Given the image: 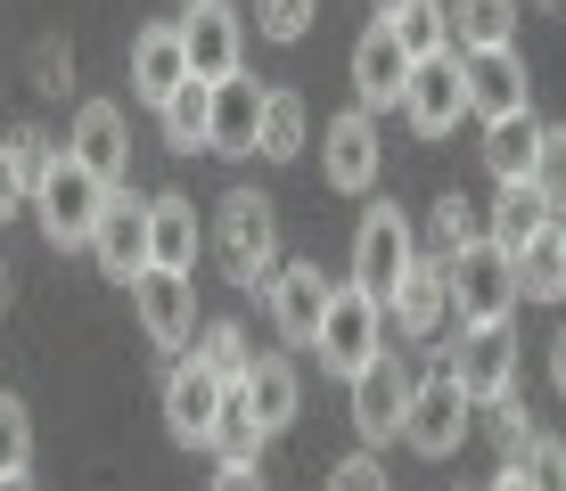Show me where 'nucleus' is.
Returning <instances> with one entry per match:
<instances>
[{
	"label": "nucleus",
	"instance_id": "obj_31",
	"mask_svg": "<svg viewBox=\"0 0 566 491\" xmlns=\"http://www.w3.org/2000/svg\"><path fill=\"white\" fill-rule=\"evenodd\" d=\"M189 344H198V361H206L222 385H239V377H247V361H255V344H247V328H239V320H206Z\"/></svg>",
	"mask_w": 566,
	"mask_h": 491
},
{
	"label": "nucleus",
	"instance_id": "obj_5",
	"mask_svg": "<svg viewBox=\"0 0 566 491\" xmlns=\"http://www.w3.org/2000/svg\"><path fill=\"white\" fill-rule=\"evenodd\" d=\"M419 263V238H411V213L395 205V196H378V205L361 213V230H354V287L361 295H395V279Z\"/></svg>",
	"mask_w": 566,
	"mask_h": 491
},
{
	"label": "nucleus",
	"instance_id": "obj_9",
	"mask_svg": "<svg viewBox=\"0 0 566 491\" xmlns=\"http://www.w3.org/2000/svg\"><path fill=\"white\" fill-rule=\"evenodd\" d=\"M132 311H140V328H148L156 352H189V337H198V295H189V270L148 263L140 279H132Z\"/></svg>",
	"mask_w": 566,
	"mask_h": 491
},
{
	"label": "nucleus",
	"instance_id": "obj_21",
	"mask_svg": "<svg viewBox=\"0 0 566 491\" xmlns=\"http://www.w3.org/2000/svg\"><path fill=\"white\" fill-rule=\"evenodd\" d=\"M255 124H263V83L239 66V74L213 83V131H206V148L213 156H255Z\"/></svg>",
	"mask_w": 566,
	"mask_h": 491
},
{
	"label": "nucleus",
	"instance_id": "obj_8",
	"mask_svg": "<svg viewBox=\"0 0 566 491\" xmlns=\"http://www.w3.org/2000/svg\"><path fill=\"white\" fill-rule=\"evenodd\" d=\"M345 385H354V435H361L369 450H386V442L402 435V409H411V369H402L395 344H386L378 361H361Z\"/></svg>",
	"mask_w": 566,
	"mask_h": 491
},
{
	"label": "nucleus",
	"instance_id": "obj_46",
	"mask_svg": "<svg viewBox=\"0 0 566 491\" xmlns=\"http://www.w3.org/2000/svg\"><path fill=\"white\" fill-rule=\"evenodd\" d=\"M0 491H33V476H25V467H17V476H0Z\"/></svg>",
	"mask_w": 566,
	"mask_h": 491
},
{
	"label": "nucleus",
	"instance_id": "obj_49",
	"mask_svg": "<svg viewBox=\"0 0 566 491\" xmlns=\"http://www.w3.org/2000/svg\"><path fill=\"white\" fill-rule=\"evenodd\" d=\"M558 238H566V213H558Z\"/></svg>",
	"mask_w": 566,
	"mask_h": 491
},
{
	"label": "nucleus",
	"instance_id": "obj_17",
	"mask_svg": "<svg viewBox=\"0 0 566 491\" xmlns=\"http://www.w3.org/2000/svg\"><path fill=\"white\" fill-rule=\"evenodd\" d=\"M321 311H328V270L321 263H280L271 270V320H280L287 344L321 337Z\"/></svg>",
	"mask_w": 566,
	"mask_h": 491
},
{
	"label": "nucleus",
	"instance_id": "obj_19",
	"mask_svg": "<svg viewBox=\"0 0 566 491\" xmlns=\"http://www.w3.org/2000/svg\"><path fill=\"white\" fill-rule=\"evenodd\" d=\"M411 66L419 57L395 42L386 25H369L361 42H354V90H361V107L369 115H386V107H402V83H411Z\"/></svg>",
	"mask_w": 566,
	"mask_h": 491
},
{
	"label": "nucleus",
	"instance_id": "obj_12",
	"mask_svg": "<svg viewBox=\"0 0 566 491\" xmlns=\"http://www.w3.org/2000/svg\"><path fill=\"white\" fill-rule=\"evenodd\" d=\"M378 115L369 107H345V115H328V140H321V172H328V189H345V196H369L378 189Z\"/></svg>",
	"mask_w": 566,
	"mask_h": 491
},
{
	"label": "nucleus",
	"instance_id": "obj_42",
	"mask_svg": "<svg viewBox=\"0 0 566 491\" xmlns=\"http://www.w3.org/2000/svg\"><path fill=\"white\" fill-rule=\"evenodd\" d=\"M0 140H9V156H17V164H25L33 172V181H42V172H50V131H33V124H17V131H0Z\"/></svg>",
	"mask_w": 566,
	"mask_h": 491
},
{
	"label": "nucleus",
	"instance_id": "obj_44",
	"mask_svg": "<svg viewBox=\"0 0 566 491\" xmlns=\"http://www.w3.org/2000/svg\"><path fill=\"white\" fill-rule=\"evenodd\" d=\"M484 491H534V483H525V467H517V459H501V476L484 483Z\"/></svg>",
	"mask_w": 566,
	"mask_h": 491
},
{
	"label": "nucleus",
	"instance_id": "obj_13",
	"mask_svg": "<svg viewBox=\"0 0 566 491\" xmlns=\"http://www.w3.org/2000/svg\"><path fill=\"white\" fill-rule=\"evenodd\" d=\"M91 254H99V270L107 279H140L148 270V196H132L124 181L107 189V205H99V230H91Z\"/></svg>",
	"mask_w": 566,
	"mask_h": 491
},
{
	"label": "nucleus",
	"instance_id": "obj_48",
	"mask_svg": "<svg viewBox=\"0 0 566 491\" xmlns=\"http://www.w3.org/2000/svg\"><path fill=\"white\" fill-rule=\"evenodd\" d=\"M369 9H378V17H395V9H402V0H369Z\"/></svg>",
	"mask_w": 566,
	"mask_h": 491
},
{
	"label": "nucleus",
	"instance_id": "obj_41",
	"mask_svg": "<svg viewBox=\"0 0 566 491\" xmlns=\"http://www.w3.org/2000/svg\"><path fill=\"white\" fill-rule=\"evenodd\" d=\"M25 205H33V172L9 156V140H0V222H9V213H25Z\"/></svg>",
	"mask_w": 566,
	"mask_h": 491
},
{
	"label": "nucleus",
	"instance_id": "obj_38",
	"mask_svg": "<svg viewBox=\"0 0 566 491\" xmlns=\"http://www.w3.org/2000/svg\"><path fill=\"white\" fill-rule=\"evenodd\" d=\"M255 25H263V42H304L312 0H255Z\"/></svg>",
	"mask_w": 566,
	"mask_h": 491
},
{
	"label": "nucleus",
	"instance_id": "obj_43",
	"mask_svg": "<svg viewBox=\"0 0 566 491\" xmlns=\"http://www.w3.org/2000/svg\"><path fill=\"white\" fill-rule=\"evenodd\" d=\"M206 491H263V476H255V459H222V476Z\"/></svg>",
	"mask_w": 566,
	"mask_h": 491
},
{
	"label": "nucleus",
	"instance_id": "obj_45",
	"mask_svg": "<svg viewBox=\"0 0 566 491\" xmlns=\"http://www.w3.org/2000/svg\"><path fill=\"white\" fill-rule=\"evenodd\" d=\"M551 385H558V402H566V328L551 337Z\"/></svg>",
	"mask_w": 566,
	"mask_h": 491
},
{
	"label": "nucleus",
	"instance_id": "obj_7",
	"mask_svg": "<svg viewBox=\"0 0 566 491\" xmlns=\"http://www.w3.org/2000/svg\"><path fill=\"white\" fill-rule=\"evenodd\" d=\"M386 328H395L402 344H436L443 328H452V279H443V254H419V263L395 279V295H386Z\"/></svg>",
	"mask_w": 566,
	"mask_h": 491
},
{
	"label": "nucleus",
	"instance_id": "obj_16",
	"mask_svg": "<svg viewBox=\"0 0 566 491\" xmlns=\"http://www.w3.org/2000/svg\"><path fill=\"white\" fill-rule=\"evenodd\" d=\"M460 83H468V115H517V107H534L525 98V57L517 42H493V50H460Z\"/></svg>",
	"mask_w": 566,
	"mask_h": 491
},
{
	"label": "nucleus",
	"instance_id": "obj_30",
	"mask_svg": "<svg viewBox=\"0 0 566 491\" xmlns=\"http://www.w3.org/2000/svg\"><path fill=\"white\" fill-rule=\"evenodd\" d=\"M378 25L395 33L411 57H443L452 50V9H443V0H402L395 17H378Z\"/></svg>",
	"mask_w": 566,
	"mask_h": 491
},
{
	"label": "nucleus",
	"instance_id": "obj_20",
	"mask_svg": "<svg viewBox=\"0 0 566 491\" xmlns=\"http://www.w3.org/2000/svg\"><path fill=\"white\" fill-rule=\"evenodd\" d=\"M247 409H255V426H263V442L271 435H287V426H296V402H304V377H296V361H287V352H255V361H247Z\"/></svg>",
	"mask_w": 566,
	"mask_h": 491
},
{
	"label": "nucleus",
	"instance_id": "obj_14",
	"mask_svg": "<svg viewBox=\"0 0 566 491\" xmlns=\"http://www.w3.org/2000/svg\"><path fill=\"white\" fill-rule=\"evenodd\" d=\"M402 115H411V131L419 140H443V131L468 115V83H460V50H443V57H419L411 66V83H402Z\"/></svg>",
	"mask_w": 566,
	"mask_h": 491
},
{
	"label": "nucleus",
	"instance_id": "obj_22",
	"mask_svg": "<svg viewBox=\"0 0 566 491\" xmlns=\"http://www.w3.org/2000/svg\"><path fill=\"white\" fill-rule=\"evenodd\" d=\"M189 83V50H181V25H148L140 42H132V90L148 98V107H165L172 90Z\"/></svg>",
	"mask_w": 566,
	"mask_h": 491
},
{
	"label": "nucleus",
	"instance_id": "obj_1",
	"mask_svg": "<svg viewBox=\"0 0 566 491\" xmlns=\"http://www.w3.org/2000/svg\"><path fill=\"white\" fill-rule=\"evenodd\" d=\"M213 254L247 295H271V270H280V205L263 189H230L213 205Z\"/></svg>",
	"mask_w": 566,
	"mask_h": 491
},
{
	"label": "nucleus",
	"instance_id": "obj_26",
	"mask_svg": "<svg viewBox=\"0 0 566 491\" xmlns=\"http://www.w3.org/2000/svg\"><path fill=\"white\" fill-rule=\"evenodd\" d=\"M534 148H542L534 107L493 115V124H484V172H493V181H525V172H534Z\"/></svg>",
	"mask_w": 566,
	"mask_h": 491
},
{
	"label": "nucleus",
	"instance_id": "obj_15",
	"mask_svg": "<svg viewBox=\"0 0 566 491\" xmlns=\"http://www.w3.org/2000/svg\"><path fill=\"white\" fill-rule=\"evenodd\" d=\"M181 50H189V74H198V83H222V74H239V50H247L239 9H230V0H189Z\"/></svg>",
	"mask_w": 566,
	"mask_h": 491
},
{
	"label": "nucleus",
	"instance_id": "obj_2",
	"mask_svg": "<svg viewBox=\"0 0 566 491\" xmlns=\"http://www.w3.org/2000/svg\"><path fill=\"white\" fill-rule=\"evenodd\" d=\"M99 205H107V181L83 164V156H50V172L33 181V213H42V238L66 254V246H91V230H99Z\"/></svg>",
	"mask_w": 566,
	"mask_h": 491
},
{
	"label": "nucleus",
	"instance_id": "obj_34",
	"mask_svg": "<svg viewBox=\"0 0 566 491\" xmlns=\"http://www.w3.org/2000/svg\"><path fill=\"white\" fill-rule=\"evenodd\" d=\"M525 181L542 189V205H551V213H566V131L542 124V148H534V172H525Z\"/></svg>",
	"mask_w": 566,
	"mask_h": 491
},
{
	"label": "nucleus",
	"instance_id": "obj_11",
	"mask_svg": "<svg viewBox=\"0 0 566 491\" xmlns=\"http://www.w3.org/2000/svg\"><path fill=\"white\" fill-rule=\"evenodd\" d=\"M213 418H222V377H213L198 352H172V377H165V426H172V442L206 450L213 442Z\"/></svg>",
	"mask_w": 566,
	"mask_h": 491
},
{
	"label": "nucleus",
	"instance_id": "obj_33",
	"mask_svg": "<svg viewBox=\"0 0 566 491\" xmlns=\"http://www.w3.org/2000/svg\"><path fill=\"white\" fill-rule=\"evenodd\" d=\"M476 238H484V213L468 205L460 189H452V196H436V254H443V263H452L460 246H476Z\"/></svg>",
	"mask_w": 566,
	"mask_h": 491
},
{
	"label": "nucleus",
	"instance_id": "obj_35",
	"mask_svg": "<svg viewBox=\"0 0 566 491\" xmlns=\"http://www.w3.org/2000/svg\"><path fill=\"white\" fill-rule=\"evenodd\" d=\"M25 459H33V409L17 393H0V476H17Z\"/></svg>",
	"mask_w": 566,
	"mask_h": 491
},
{
	"label": "nucleus",
	"instance_id": "obj_40",
	"mask_svg": "<svg viewBox=\"0 0 566 491\" xmlns=\"http://www.w3.org/2000/svg\"><path fill=\"white\" fill-rule=\"evenodd\" d=\"M66 83H74V50L66 42H42V50H33V90L66 98Z\"/></svg>",
	"mask_w": 566,
	"mask_h": 491
},
{
	"label": "nucleus",
	"instance_id": "obj_24",
	"mask_svg": "<svg viewBox=\"0 0 566 491\" xmlns=\"http://www.w3.org/2000/svg\"><path fill=\"white\" fill-rule=\"evenodd\" d=\"M510 270H517V303H558V295H566V238H558V213H551V230H534V238L510 254Z\"/></svg>",
	"mask_w": 566,
	"mask_h": 491
},
{
	"label": "nucleus",
	"instance_id": "obj_18",
	"mask_svg": "<svg viewBox=\"0 0 566 491\" xmlns=\"http://www.w3.org/2000/svg\"><path fill=\"white\" fill-rule=\"evenodd\" d=\"M66 148L115 189V181L132 172V124H124V107H115V98H83V115H74V140H66Z\"/></svg>",
	"mask_w": 566,
	"mask_h": 491
},
{
	"label": "nucleus",
	"instance_id": "obj_39",
	"mask_svg": "<svg viewBox=\"0 0 566 491\" xmlns=\"http://www.w3.org/2000/svg\"><path fill=\"white\" fill-rule=\"evenodd\" d=\"M476 409H493V442H501V459H517V450L534 442V426H525L517 393H493V402H476Z\"/></svg>",
	"mask_w": 566,
	"mask_h": 491
},
{
	"label": "nucleus",
	"instance_id": "obj_28",
	"mask_svg": "<svg viewBox=\"0 0 566 491\" xmlns=\"http://www.w3.org/2000/svg\"><path fill=\"white\" fill-rule=\"evenodd\" d=\"M156 124H165V148H172V156H198L206 131H213V83H198V74H189V83L156 107Z\"/></svg>",
	"mask_w": 566,
	"mask_h": 491
},
{
	"label": "nucleus",
	"instance_id": "obj_4",
	"mask_svg": "<svg viewBox=\"0 0 566 491\" xmlns=\"http://www.w3.org/2000/svg\"><path fill=\"white\" fill-rule=\"evenodd\" d=\"M312 352H321L328 377H354L361 361H378V352H386V303H378V295H361L354 279L328 287V311H321V337H312Z\"/></svg>",
	"mask_w": 566,
	"mask_h": 491
},
{
	"label": "nucleus",
	"instance_id": "obj_3",
	"mask_svg": "<svg viewBox=\"0 0 566 491\" xmlns=\"http://www.w3.org/2000/svg\"><path fill=\"white\" fill-rule=\"evenodd\" d=\"M468 385L452 377V361H443V344H436V369L427 377H411V409H402V442L419 450V459H452V450L468 442Z\"/></svg>",
	"mask_w": 566,
	"mask_h": 491
},
{
	"label": "nucleus",
	"instance_id": "obj_6",
	"mask_svg": "<svg viewBox=\"0 0 566 491\" xmlns=\"http://www.w3.org/2000/svg\"><path fill=\"white\" fill-rule=\"evenodd\" d=\"M443 279H452V320H510L517 311V270L493 238L460 246L452 263H443Z\"/></svg>",
	"mask_w": 566,
	"mask_h": 491
},
{
	"label": "nucleus",
	"instance_id": "obj_29",
	"mask_svg": "<svg viewBox=\"0 0 566 491\" xmlns=\"http://www.w3.org/2000/svg\"><path fill=\"white\" fill-rule=\"evenodd\" d=\"M443 9H452V50L517 42V0H443Z\"/></svg>",
	"mask_w": 566,
	"mask_h": 491
},
{
	"label": "nucleus",
	"instance_id": "obj_47",
	"mask_svg": "<svg viewBox=\"0 0 566 491\" xmlns=\"http://www.w3.org/2000/svg\"><path fill=\"white\" fill-rule=\"evenodd\" d=\"M0 311H9V263H0Z\"/></svg>",
	"mask_w": 566,
	"mask_h": 491
},
{
	"label": "nucleus",
	"instance_id": "obj_25",
	"mask_svg": "<svg viewBox=\"0 0 566 491\" xmlns=\"http://www.w3.org/2000/svg\"><path fill=\"white\" fill-rule=\"evenodd\" d=\"M312 148V115L296 90H263V124H255V156L263 164H296Z\"/></svg>",
	"mask_w": 566,
	"mask_h": 491
},
{
	"label": "nucleus",
	"instance_id": "obj_23",
	"mask_svg": "<svg viewBox=\"0 0 566 491\" xmlns=\"http://www.w3.org/2000/svg\"><path fill=\"white\" fill-rule=\"evenodd\" d=\"M148 263H165V270H198V205H189L181 189L148 196Z\"/></svg>",
	"mask_w": 566,
	"mask_h": 491
},
{
	"label": "nucleus",
	"instance_id": "obj_36",
	"mask_svg": "<svg viewBox=\"0 0 566 491\" xmlns=\"http://www.w3.org/2000/svg\"><path fill=\"white\" fill-rule=\"evenodd\" d=\"M517 467H525V483H534V491H566V442L558 435H534L517 450Z\"/></svg>",
	"mask_w": 566,
	"mask_h": 491
},
{
	"label": "nucleus",
	"instance_id": "obj_37",
	"mask_svg": "<svg viewBox=\"0 0 566 491\" xmlns=\"http://www.w3.org/2000/svg\"><path fill=\"white\" fill-rule=\"evenodd\" d=\"M321 491H395V476H386V467H378V450H354V459H337V467H328V483Z\"/></svg>",
	"mask_w": 566,
	"mask_h": 491
},
{
	"label": "nucleus",
	"instance_id": "obj_10",
	"mask_svg": "<svg viewBox=\"0 0 566 491\" xmlns=\"http://www.w3.org/2000/svg\"><path fill=\"white\" fill-rule=\"evenodd\" d=\"M452 361V377L468 385V402H493V393L517 385V337L510 320H460V344L443 352Z\"/></svg>",
	"mask_w": 566,
	"mask_h": 491
},
{
	"label": "nucleus",
	"instance_id": "obj_27",
	"mask_svg": "<svg viewBox=\"0 0 566 491\" xmlns=\"http://www.w3.org/2000/svg\"><path fill=\"white\" fill-rule=\"evenodd\" d=\"M534 230H551V205H542V189H534V181H501L493 213H484V238H493L501 254H517Z\"/></svg>",
	"mask_w": 566,
	"mask_h": 491
},
{
	"label": "nucleus",
	"instance_id": "obj_32",
	"mask_svg": "<svg viewBox=\"0 0 566 491\" xmlns=\"http://www.w3.org/2000/svg\"><path fill=\"white\" fill-rule=\"evenodd\" d=\"M206 450H222V459H255L263 450V426H255V409H247V385H222V418H213Z\"/></svg>",
	"mask_w": 566,
	"mask_h": 491
}]
</instances>
